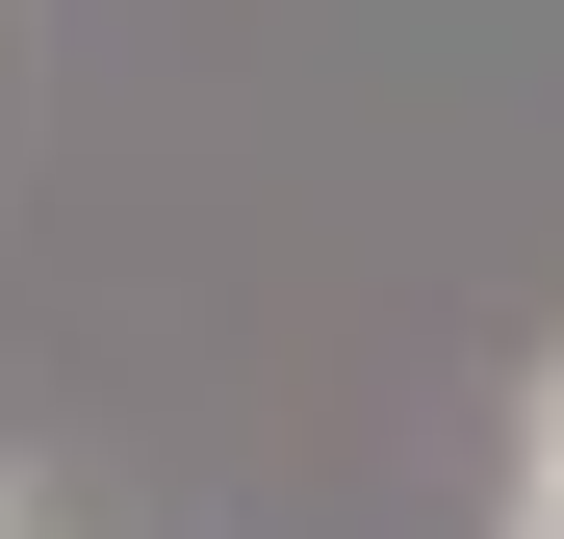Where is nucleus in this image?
Segmentation results:
<instances>
[{
	"instance_id": "1",
	"label": "nucleus",
	"mask_w": 564,
	"mask_h": 539,
	"mask_svg": "<svg viewBox=\"0 0 564 539\" xmlns=\"http://www.w3.org/2000/svg\"><path fill=\"white\" fill-rule=\"evenodd\" d=\"M539 488H564V359H539Z\"/></svg>"
},
{
	"instance_id": "2",
	"label": "nucleus",
	"mask_w": 564,
	"mask_h": 539,
	"mask_svg": "<svg viewBox=\"0 0 564 539\" xmlns=\"http://www.w3.org/2000/svg\"><path fill=\"white\" fill-rule=\"evenodd\" d=\"M513 539H564V488H539V463H513Z\"/></svg>"
}]
</instances>
